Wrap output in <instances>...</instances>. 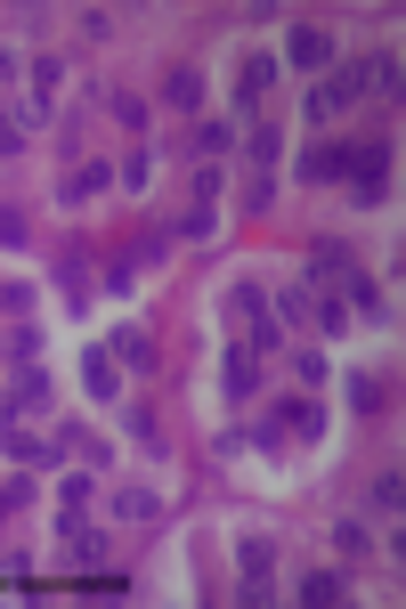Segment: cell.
<instances>
[{"instance_id": "6da1fadb", "label": "cell", "mask_w": 406, "mask_h": 609, "mask_svg": "<svg viewBox=\"0 0 406 609\" xmlns=\"http://www.w3.org/2000/svg\"><path fill=\"white\" fill-rule=\"evenodd\" d=\"M366 73H374V58H342V66H334V82H317V90H309V106H301V114H309V122H334L342 106H349V98L366 90Z\"/></svg>"}, {"instance_id": "e0dca14e", "label": "cell", "mask_w": 406, "mask_h": 609, "mask_svg": "<svg viewBox=\"0 0 406 609\" xmlns=\"http://www.w3.org/2000/svg\"><path fill=\"white\" fill-rule=\"evenodd\" d=\"M9 399H17L24 415H41V407H49V375H41V366H17V375H9Z\"/></svg>"}, {"instance_id": "3957f363", "label": "cell", "mask_w": 406, "mask_h": 609, "mask_svg": "<svg viewBox=\"0 0 406 609\" xmlns=\"http://www.w3.org/2000/svg\"><path fill=\"white\" fill-rule=\"evenodd\" d=\"M0 447H9V463H24V471L65 463V431H58V439H41V431H24V422H9V431H0Z\"/></svg>"}, {"instance_id": "4fadbf2b", "label": "cell", "mask_w": 406, "mask_h": 609, "mask_svg": "<svg viewBox=\"0 0 406 609\" xmlns=\"http://www.w3.org/2000/svg\"><path fill=\"white\" fill-rule=\"evenodd\" d=\"M90 520V471H65V488H58V528H82Z\"/></svg>"}, {"instance_id": "9a60e30c", "label": "cell", "mask_w": 406, "mask_h": 609, "mask_svg": "<svg viewBox=\"0 0 406 609\" xmlns=\"http://www.w3.org/2000/svg\"><path fill=\"white\" fill-rule=\"evenodd\" d=\"M268 82H276V58H244V66H236V106H261Z\"/></svg>"}, {"instance_id": "9c48e42d", "label": "cell", "mask_w": 406, "mask_h": 609, "mask_svg": "<svg viewBox=\"0 0 406 609\" xmlns=\"http://www.w3.org/2000/svg\"><path fill=\"white\" fill-rule=\"evenodd\" d=\"M301 179H317V188H325V179H349V147L342 139H317L309 154H301Z\"/></svg>"}, {"instance_id": "5bb4252c", "label": "cell", "mask_w": 406, "mask_h": 609, "mask_svg": "<svg viewBox=\"0 0 406 609\" xmlns=\"http://www.w3.org/2000/svg\"><path fill=\"white\" fill-rule=\"evenodd\" d=\"M220 375H227V399H252V390H261V358H252L244 341H236V350H227V366H220Z\"/></svg>"}, {"instance_id": "8992f818", "label": "cell", "mask_w": 406, "mask_h": 609, "mask_svg": "<svg viewBox=\"0 0 406 609\" xmlns=\"http://www.w3.org/2000/svg\"><path fill=\"white\" fill-rule=\"evenodd\" d=\"M236 569H244V586H236V593H244V601H268V569H276V552H268L261 537H244V545H236Z\"/></svg>"}, {"instance_id": "d6986e66", "label": "cell", "mask_w": 406, "mask_h": 609, "mask_svg": "<svg viewBox=\"0 0 406 609\" xmlns=\"http://www.w3.org/2000/svg\"><path fill=\"white\" fill-rule=\"evenodd\" d=\"M106 350H114V366H131V375H146V366H155V341L131 333V326H122V333L106 341Z\"/></svg>"}, {"instance_id": "5b68a950", "label": "cell", "mask_w": 406, "mask_h": 609, "mask_svg": "<svg viewBox=\"0 0 406 609\" xmlns=\"http://www.w3.org/2000/svg\"><path fill=\"white\" fill-rule=\"evenodd\" d=\"M106 520H122V528H155V520H163V496H155V488H114V496H106Z\"/></svg>"}, {"instance_id": "83f0119b", "label": "cell", "mask_w": 406, "mask_h": 609, "mask_svg": "<svg viewBox=\"0 0 406 609\" xmlns=\"http://www.w3.org/2000/svg\"><path fill=\"white\" fill-rule=\"evenodd\" d=\"M276 309H285V326H317V293H309V284H293Z\"/></svg>"}, {"instance_id": "1f68e13d", "label": "cell", "mask_w": 406, "mask_h": 609, "mask_svg": "<svg viewBox=\"0 0 406 609\" xmlns=\"http://www.w3.org/2000/svg\"><path fill=\"white\" fill-rule=\"evenodd\" d=\"M33 350H41V333H33V317H24V326H9V358H17V366H33Z\"/></svg>"}, {"instance_id": "7c38bea8", "label": "cell", "mask_w": 406, "mask_h": 609, "mask_svg": "<svg viewBox=\"0 0 406 609\" xmlns=\"http://www.w3.org/2000/svg\"><path fill=\"white\" fill-rule=\"evenodd\" d=\"M106 188H114L106 163H73V179H58V203H90V196H106Z\"/></svg>"}, {"instance_id": "836d02e7", "label": "cell", "mask_w": 406, "mask_h": 609, "mask_svg": "<svg viewBox=\"0 0 406 609\" xmlns=\"http://www.w3.org/2000/svg\"><path fill=\"white\" fill-rule=\"evenodd\" d=\"M220 220H212V203H187V220H180V236H195V244H203V236H212Z\"/></svg>"}, {"instance_id": "ffe728a7", "label": "cell", "mask_w": 406, "mask_h": 609, "mask_svg": "<svg viewBox=\"0 0 406 609\" xmlns=\"http://www.w3.org/2000/svg\"><path fill=\"white\" fill-rule=\"evenodd\" d=\"M244 154H252V171L268 179V163L285 154V139H276V122H252V130H244Z\"/></svg>"}, {"instance_id": "d6a6232c", "label": "cell", "mask_w": 406, "mask_h": 609, "mask_svg": "<svg viewBox=\"0 0 406 609\" xmlns=\"http://www.w3.org/2000/svg\"><path fill=\"white\" fill-rule=\"evenodd\" d=\"M131 439H139V447H163V422H155V407H131Z\"/></svg>"}, {"instance_id": "f1b7e54d", "label": "cell", "mask_w": 406, "mask_h": 609, "mask_svg": "<svg viewBox=\"0 0 406 609\" xmlns=\"http://www.w3.org/2000/svg\"><path fill=\"white\" fill-rule=\"evenodd\" d=\"M366 505L398 520V505H406V480H398V471H383V480H374V496H366Z\"/></svg>"}, {"instance_id": "277c9868", "label": "cell", "mask_w": 406, "mask_h": 609, "mask_svg": "<svg viewBox=\"0 0 406 609\" xmlns=\"http://www.w3.org/2000/svg\"><path fill=\"white\" fill-rule=\"evenodd\" d=\"M349 269H358V260H349L342 236H317V244H309V293H334Z\"/></svg>"}, {"instance_id": "484cf974", "label": "cell", "mask_w": 406, "mask_h": 609, "mask_svg": "<svg viewBox=\"0 0 406 609\" xmlns=\"http://www.w3.org/2000/svg\"><path fill=\"white\" fill-rule=\"evenodd\" d=\"M366 90H383L390 106L406 98V73H398V58H374V73H366Z\"/></svg>"}, {"instance_id": "30bf717a", "label": "cell", "mask_w": 406, "mask_h": 609, "mask_svg": "<svg viewBox=\"0 0 406 609\" xmlns=\"http://www.w3.org/2000/svg\"><path fill=\"white\" fill-rule=\"evenodd\" d=\"M325 58H334V41H325L317 24H293V41H285V66H301V73H317Z\"/></svg>"}, {"instance_id": "f546056e", "label": "cell", "mask_w": 406, "mask_h": 609, "mask_svg": "<svg viewBox=\"0 0 406 609\" xmlns=\"http://www.w3.org/2000/svg\"><path fill=\"white\" fill-rule=\"evenodd\" d=\"M0 317L24 326V317H33V284H0Z\"/></svg>"}, {"instance_id": "7a4b0ae2", "label": "cell", "mask_w": 406, "mask_h": 609, "mask_svg": "<svg viewBox=\"0 0 406 609\" xmlns=\"http://www.w3.org/2000/svg\"><path fill=\"white\" fill-rule=\"evenodd\" d=\"M349 196H358V203H383L390 196V147L383 139H358V147H349Z\"/></svg>"}, {"instance_id": "4dcf8cb0", "label": "cell", "mask_w": 406, "mask_h": 609, "mask_svg": "<svg viewBox=\"0 0 406 609\" xmlns=\"http://www.w3.org/2000/svg\"><path fill=\"white\" fill-rule=\"evenodd\" d=\"M195 147H203V154H227V147H236V122H203Z\"/></svg>"}, {"instance_id": "603a6c76", "label": "cell", "mask_w": 406, "mask_h": 609, "mask_svg": "<svg viewBox=\"0 0 406 609\" xmlns=\"http://www.w3.org/2000/svg\"><path fill=\"white\" fill-rule=\"evenodd\" d=\"M293 593L309 601V609H325V601H342V577H334V569H309V577H301Z\"/></svg>"}, {"instance_id": "7402d4cb", "label": "cell", "mask_w": 406, "mask_h": 609, "mask_svg": "<svg viewBox=\"0 0 406 609\" xmlns=\"http://www.w3.org/2000/svg\"><path fill=\"white\" fill-rule=\"evenodd\" d=\"M58 284H65V309H82V293H90V260L65 244V260H58Z\"/></svg>"}, {"instance_id": "d4e9b609", "label": "cell", "mask_w": 406, "mask_h": 609, "mask_svg": "<svg viewBox=\"0 0 406 609\" xmlns=\"http://www.w3.org/2000/svg\"><path fill=\"white\" fill-rule=\"evenodd\" d=\"M349 407H358V415H383V407H390L383 375H358V382H349Z\"/></svg>"}, {"instance_id": "ba28073f", "label": "cell", "mask_w": 406, "mask_h": 609, "mask_svg": "<svg viewBox=\"0 0 406 609\" xmlns=\"http://www.w3.org/2000/svg\"><path fill=\"white\" fill-rule=\"evenodd\" d=\"M268 422H276V431H301V439H325V407L317 399H276Z\"/></svg>"}, {"instance_id": "d590c367", "label": "cell", "mask_w": 406, "mask_h": 609, "mask_svg": "<svg viewBox=\"0 0 406 609\" xmlns=\"http://www.w3.org/2000/svg\"><path fill=\"white\" fill-rule=\"evenodd\" d=\"M17 147H24V130H17V122H0V163H9Z\"/></svg>"}, {"instance_id": "e575fe53", "label": "cell", "mask_w": 406, "mask_h": 609, "mask_svg": "<svg viewBox=\"0 0 406 609\" xmlns=\"http://www.w3.org/2000/svg\"><path fill=\"white\" fill-rule=\"evenodd\" d=\"M0 244H24V211H0Z\"/></svg>"}, {"instance_id": "52a82bcc", "label": "cell", "mask_w": 406, "mask_h": 609, "mask_svg": "<svg viewBox=\"0 0 406 609\" xmlns=\"http://www.w3.org/2000/svg\"><path fill=\"white\" fill-rule=\"evenodd\" d=\"M82 390H90V399H122V366H114L106 341H98V350H82Z\"/></svg>"}, {"instance_id": "8fae6325", "label": "cell", "mask_w": 406, "mask_h": 609, "mask_svg": "<svg viewBox=\"0 0 406 609\" xmlns=\"http://www.w3.org/2000/svg\"><path fill=\"white\" fill-rule=\"evenodd\" d=\"M65 447L82 456V471H106V463H114V439L90 431V422H65Z\"/></svg>"}, {"instance_id": "4316f807", "label": "cell", "mask_w": 406, "mask_h": 609, "mask_svg": "<svg viewBox=\"0 0 406 609\" xmlns=\"http://www.w3.org/2000/svg\"><path fill=\"white\" fill-rule=\"evenodd\" d=\"M276 341H285V326H276V317H268V301H261V309H252V341H244V350H261V358H268Z\"/></svg>"}, {"instance_id": "cb8c5ba5", "label": "cell", "mask_w": 406, "mask_h": 609, "mask_svg": "<svg viewBox=\"0 0 406 609\" xmlns=\"http://www.w3.org/2000/svg\"><path fill=\"white\" fill-rule=\"evenodd\" d=\"M106 114H114V122L139 139V130H146V98H131V90H106Z\"/></svg>"}, {"instance_id": "44dd1931", "label": "cell", "mask_w": 406, "mask_h": 609, "mask_svg": "<svg viewBox=\"0 0 406 609\" xmlns=\"http://www.w3.org/2000/svg\"><path fill=\"white\" fill-rule=\"evenodd\" d=\"M24 73H33V114H49V106H58V82H65V66H58V58H33Z\"/></svg>"}, {"instance_id": "ac0fdd59", "label": "cell", "mask_w": 406, "mask_h": 609, "mask_svg": "<svg viewBox=\"0 0 406 609\" xmlns=\"http://www.w3.org/2000/svg\"><path fill=\"white\" fill-rule=\"evenodd\" d=\"M58 537H65V552H73L82 569H106V537H98L90 520H82V528H58Z\"/></svg>"}, {"instance_id": "8d00e7d4", "label": "cell", "mask_w": 406, "mask_h": 609, "mask_svg": "<svg viewBox=\"0 0 406 609\" xmlns=\"http://www.w3.org/2000/svg\"><path fill=\"white\" fill-rule=\"evenodd\" d=\"M9 422H24V407L9 399V390H0V431H9Z\"/></svg>"}, {"instance_id": "2e32d148", "label": "cell", "mask_w": 406, "mask_h": 609, "mask_svg": "<svg viewBox=\"0 0 406 609\" xmlns=\"http://www.w3.org/2000/svg\"><path fill=\"white\" fill-rule=\"evenodd\" d=\"M163 106H203V73L180 58V66H163Z\"/></svg>"}]
</instances>
